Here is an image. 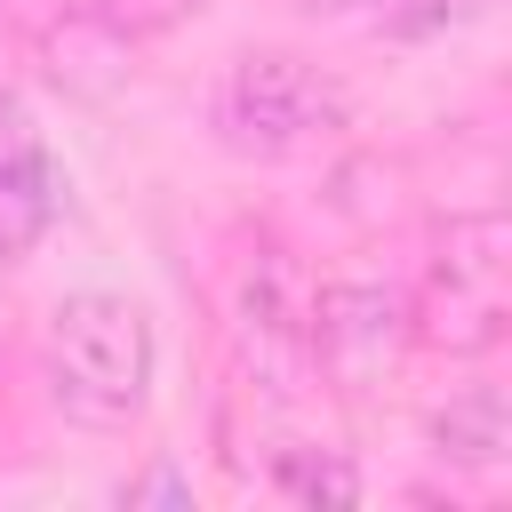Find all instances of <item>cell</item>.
<instances>
[{"label": "cell", "mask_w": 512, "mask_h": 512, "mask_svg": "<svg viewBox=\"0 0 512 512\" xmlns=\"http://www.w3.org/2000/svg\"><path fill=\"white\" fill-rule=\"evenodd\" d=\"M152 376H160V336L136 296L80 288L48 312V392L72 424L128 432L152 408Z\"/></svg>", "instance_id": "1"}, {"label": "cell", "mask_w": 512, "mask_h": 512, "mask_svg": "<svg viewBox=\"0 0 512 512\" xmlns=\"http://www.w3.org/2000/svg\"><path fill=\"white\" fill-rule=\"evenodd\" d=\"M352 128L344 80L288 48H256L216 80V144L240 160H312Z\"/></svg>", "instance_id": "2"}, {"label": "cell", "mask_w": 512, "mask_h": 512, "mask_svg": "<svg viewBox=\"0 0 512 512\" xmlns=\"http://www.w3.org/2000/svg\"><path fill=\"white\" fill-rule=\"evenodd\" d=\"M408 328H416V344L456 352V360L504 344V328H512V224L496 208L448 216L432 232V264H424V288L408 296Z\"/></svg>", "instance_id": "3"}, {"label": "cell", "mask_w": 512, "mask_h": 512, "mask_svg": "<svg viewBox=\"0 0 512 512\" xmlns=\"http://www.w3.org/2000/svg\"><path fill=\"white\" fill-rule=\"evenodd\" d=\"M312 272L280 248V240H256L240 256V280H232V360L248 376V392L264 400H296L320 368H312Z\"/></svg>", "instance_id": "4"}, {"label": "cell", "mask_w": 512, "mask_h": 512, "mask_svg": "<svg viewBox=\"0 0 512 512\" xmlns=\"http://www.w3.org/2000/svg\"><path fill=\"white\" fill-rule=\"evenodd\" d=\"M416 344L408 328V296L384 280H336L312 296V368L336 376L344 392H368L400 368V352Z\"/></svg>", "instance_id": "5"}, {"label": "cell", "mask_w": 512, "mask_h": 512, "mask_svg": "<svg viewBox=\"0 0 512 512\" xmlns=\"http://www.w3.org/2000/svg\"><path fill=\"white\" fill-rule=\"evenodd\" d=\"M56 216H64V168L32 128V112L0 88V256H24L32 240H48Z\"/></svg>", "instance_id": "6"}, {"label": "cell", "mask_w": 512, "mask_h": 512, "mask_svg": "<svg viewBox=\"0 0 512 512\" xmlns=\"http://www.w3.org/2000/svg\"><path fill=\"white\" fill-rule=\"evenodd\" d=\"M424 432H432V456H440V464H456V472H496L504 448H512V408H504L496 384H464L448 408H432Z\"/></svg>", "instance_id": "7"}, {"label": "cell", "mask_w": 512, "mask_h": 512, "mask_svg": "<svg viewBox=\"0 0 512 512\" xmlns=\"http://www.w3.org/2000/svg\"><path fill=\"white\" fill-rule=\"evenodd\" d=\"M272 496H288V504H352L360 472L336 448H280L272 456Z\"/></svg>", "instance_id": "8"}, {"label": "cell", "mask_w": 512, "mask_h": 512, "mask_svg": "<svg viewBox=\"0 0 512 512\" xmlns=\"http://www.w3.org/2000/svg\"><path fill=\"white\" fill-rule=\"evenodd\" d=\"M104 8V24L120 32V40H152V32H168V24H184L200 0H96Z\"/></svg>", "instance_id": "9"}, {"label": "cell", "mask_w": 512, "mask_h": 512, "mask_svg": "<svg viewBox=\"0 0 512 512\" xmlns=\"http://www.w3.org/2000/svg\"><path fill=\"white\" fill-rule=\"evenodd\" d=\"M480 16H488V0H408L392 16V32L400 40H432V32H456V24H480Z\"/></svg>", "instance_id": "10"}, {"label": "cell", "mask_w": 512, "mask_h": 512, "mask_svg": "<svg viewBox=\"0 0 512 512\" xmlns=\"http://www.w3.org/2000/svg\"><path fill=\"white\" fill-rule=\"evenodd\" d=\"M120 496H128V504H144V496H160V504H184V496H192V488H184V480H176V472H144V480H128V488H120Z\"/></svg>", "instance_id": "11"}, {"label": "cell", "mask_w": 512, "mask_h": 512, "mask_svg": "<svg viewBox=\"0 0 512 512\" xmlns=\"http://www.w3.org/2000/svg\"><path fill=\"white\" fill-rule=\"evenodd\" d=\"M304 16H352V8H368V0H296Z\"/></svg>", "instance_id": "12"}]
</instances>
